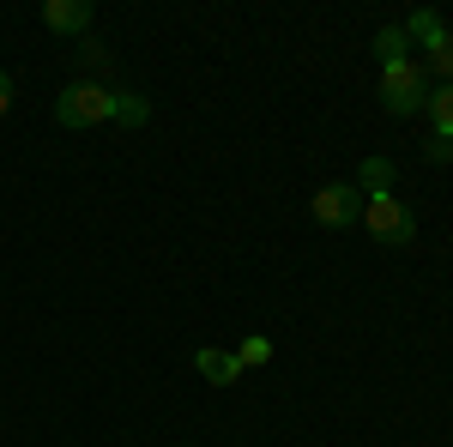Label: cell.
I'll return each mask as SVG.
<instances>
[{
  "label": "cell",
  "instance_id": "cell-1",
  "mask_svg": "<svg viewBox=\"0 0 453 447\" xmlns=\"http://www.w3.org/2000/svg\"><path fill=\"white\" fill-rule=\"evenodd\" d=\"M429 91H435V79H429V67H423L418 55L399 61V67H381V109L387 115H418L429 104Z\"/></svg>",
  "mask_w": 453,
  "mask_h": 447
},
{
  "label": "cell",
  "instance_id": "cell-2",
  "mask_svg": "<svg viewBox=\"0 0 453 447\" xmlns=\"http://www.w3.org/2000/svg\"><path fill=\"white\" fill-rule=\"evenodd\" d=\"M109 115H115V91L91 85V79H73L67 91L55 97V121H61V127H97Z\"/></svg>",
  "mask_w": 453,
  "mask_h": 447
},
{
  "label": "cell",
  "instance_id": "cell-3",
  "mask_svg": "<svg viewBox=\"0 0 453 447\" xmlns=\"http://www.w3.org/2000/svg\"><path fill=\"white\" fill-rule=\"evenodd\" d=\"M363 230L387 248H405V242H418V218H411L405 200L387 194V200H363Z\"/></svg>",
  "mask_w": 453,
  "mask_h": 447
},
{
  "label": "cell",
  "instance_id": "cell-4",
  "mask_svg": "<svg viewBox=\"0 0 453 447\" xmlns=\"http://www.w3.org/2000/svg\"><path fill=\"white\" fill-rule=\"evenodd\" d=\"M314 224H326V230L363 224V194H357L350 181H326V188L314 194Z\"/></svg>",
  "mask_w": 453,
  "mask_h": 447
},
{
  "label": "cell",
  "instance_id": "cell-5",
  "mask_svg": "<svg viewBox=\"0 0 453 447\" xmlns=\"http://www.w3.org/2000/svg\"><path fill=\"white\" fill-rule=\"evenodd\" d=\"M91 0H42V25L49 31H61V36H85L91 31Z\"/></svg>",
  "mask_w": 453,
  "mask_h": 447
},
{
  "label": "cell",
  "instance_id": "cell-6",
  "mask_svg": "<svg viewBox=\"0 0 453 447\" xmlns=\"http://www.w3.org/2000/svg\"><path fill=\"white\" fill-rule=\"evenodd\" d=\"M393 181H399V164H393V158H363V170H357L350 188H357L363 200H387V194H393Z\"/></svg>",
  "mask_w": 453,
  "mask_h": 447
},
{
  "label": "cell",
  "instance_id": "cell-7",
  "mask_svg": "<svg viewBox=\"0 0 453 447\" xmlns=\"http://www.w3.org/2000/svg\"><path fill=\"white\" fill-rule=\"evenodd\" d=\"M194 369L211 381V387H230V381H242V357H230V351H194Z\"/></svg>",
  "mask_w": 453,
  "mask_h": 447
},
{
  "label": "cell",
  "instance_id": "cell-8",
  "mask_svg": "<svg viewBox=\"0 0 453 447\" xmlns=\"http://www.w3.org/2000/svg\"><path fill=\"white\" fill-rule=\"evenodd\" d=\"M375 61H381V67L411 61V36H405V25H381V31H375Z\"/></svg>",
  "mask_w": 453,
  "mask_h": 447
},
{
  "label": "cell",
  "instance_id": "cell-9",
  "mask_svg": "<svg viewBox=\"0 0 453 447\" xmlns=\"http://www.w3.org/2000/svg\"><path fill=\"white\" fill-rule=\"evenodd\" d=\"M423 115H429L435 139H453V85H435V91H429V104H423Z\"/></svg>",
  "mask_w": 453,
  "mask_h": 447
},
{
  "label": "cell",
  "instance_id": "cell-10",
  "mask_svg": "<svg viewBox=\"0 0 453 447\" xmlns=\"http://www.w3.org/2000/svg\"><path fill=\"white\" fill-rule=\"evenodd\" d=\"M405 36H411L418 49H429V42H441V36H448V25H441V12H429V6H418V12L405 19Z\"/></svg>",
  "mask_w": 453,
  "mask_h": 447
},
{
  "label": "cell",
  "instance_id": "cell-11",
  "mask_svg": "<svg viewBox=\"0 0 453 447\" xmlns=\"http://www.w3.org/2000/svg\"><path fill=\"white\" fill-rule=\"evenodd\" d=\"M423 67H429V79L453 85V31L441 36V42H429V49H423Z\"/></svg>",
  "mask_w": 453,
  "mask_h": 447
},
{
  "label": "cell",
  "instance_id": "cell-12",
  "mask_svg": "<svg viewBox=\"0 0 453 447\" xmlns=\"http://www.w3.org/2000/svg\"><path fill=\"white\" fill-rule=\"evenodd\" d=\"M109 121H121V127H145V121H151V104L134 97V91H115V115H109Z\"/></svg>",
  "mask_w": 453,
  "mask_h": 447
},
{
  "label": "cell",
  "instance_id": "cell-13",
  "mask_svg": "<svg viewBox=\"0 0 453 447\" xmlns=\"http://www.w3.org/2000/svg\"><path fill=\"white\" fill-rule=\"evenodd\" d=\"M423 158H429V164H453V139H429Z\"/></svg>",
  "mask_w": 453,
  "mask_h": 447
},
{
  "label": "cell",
  "instance_id": "cell-14",
  "mask_svg": "<svg viewBox=\"0 0 453 447\" xmlns=\"http://www.w3.org/2000/svg\"><path fill=\"white\" fill-rule=\"evenodd\" d=\"M79 61H85V67H104V42L85 36V42H79Z\"/></svg>",
  "mask_w": 453,
  "mask_h": 447
},
{
  "label": "cell",
  "instance_id": "cell-15",
  "mask_svg": "<svg viewBox=\"0 0 453 447\" xmlns=\"http://www.w3.org/2000/svg\"><path fill=\"white\" fill-rule=\"evenodd\" d=\"M266 357H273V351H266V339H248L242 344V363H266Z\"/></svg>",
  "mask_w": 453,
  "mask_h": 447
},
{
  "label": "cell",
  "instance_id": "cell-16",
  "mask_svg": "<svg viewBox=\"0 0 453 447\" xmlns=\"http://www.w3.org/2000/svg\"><path fill=\"white\" fill-rule=\"evenodd\" d=\"M6 109H12V79L0 73V115H6Z\"/></svg>",
  "mask_w": 453,
  "mask_h": 447
}]
</instances>
